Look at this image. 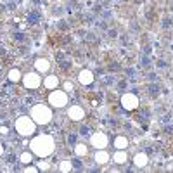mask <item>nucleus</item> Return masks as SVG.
Wrapping results in <instances>:
<instances>
[{
	"mask_svg": "<svg viewBox=\"0 0 173 173\" xmlns=\"http://www.w3.org/2000/svg\"><path fill=\"white\" fill-rule=\"evenodd\" d=\"M30 151L38 158H47L54 153V139L50 135L40 133L36 137H33L30 142Z\"/></svg>",
	"mask_w": 173,
	"mask_h": 173,
	"instance_id": "nucleus-1",
	"label": "nucleus"
},
{
	"mask_svg": "<svg viewBox=\"0 0 173 173\" xmlns=\"http://www.w3.org/2000/svg\"><path fill=\"white\" fill-rule=\"evenodd\" d=\"M14 126H16V132L19 133L21 137H31V135H35L36 132V123L35 120L31 118V116H19L16 123H14Z\"/></svg>",
	"mask_w": 173,
	"mask_h": 173,
	"instance_id": "nucleus-2",
	"label": "nucleus"
},
{
	"mask_svg": "<svg viewBox=\"0 0 173 173\" xmlns=\"http://www.w3.org/2000/svg\"><path fill=\"white\" fill-rule=\"evenodd\" d=\"M30 116L35 120L36 125H45V123H49L52 120V109L49 106H45V104H35L33 107H31V112Z\"/></svg>",
	"mask_w": 173,
	"mask_h": 173,
	"instance_id": "nucleus-3",
	"label": "nucleus"
},
{
	"mask_svg": "<svg viewBox=\"0 0 173 173\" xmlns=\"http://www.w3.org/2000/svg\"><path fill=\"white\" fill-rule=\"evenodd\" d=\"M23 87L24 88H28V90H36V88H40L42 87V78L38 71H33V73H26V74H23Z\"/></svg>",
	"mask_w": 173,
	"mask_h": 173,
	"instance_id": "nucleus-4",
	"label": "nucleus"
},
{
	"mask_svg": "<svg viewBox=\"0 0 173 173\" xmlns=\"http://www.w3.org/2000/svg\"><path fill=\"white\" fill-rule=\"evenodd\" d=\"M68 92L64 90H54L52 93H49V104L52 107H64L68 104Z\"/></svg>",
	"mask_w": 173,
	"mask_h": 173,
	"instance_id": "nucleus-5",
	"label": "nucleus"
},
{
	"mask_svg": "<svg viewBox=\"0 0 173 173\" xmlns=\"http://www.w3.org/2000/svg\"><path fill=\"white\" fill-rule=\"evenodd\" d=\"M121 107L125 111H137L139 109V97L133 92H125L121 97Z\"/></svg>",
	"mask_w": 173,
	"mask_h": 173,
	"instance_id": "nucleus-6",
	"label": "nucleus"
},
{
	"mask_svg": "<svg viewBox=\"0 0 173 173\" xmlns=\"http://www.w3.org/2000/svg\"><path fill=\"white\" fill-rule=\"evenodd\" d=\"M90 144L95 147V149H106V145L109 144V139H107V135L106 133H92L90 135Z\"/></svg>",
	"mask_w": 173,
	"mask_h": 173,
	"instance_id": "nucleus-7",
	"label": "nucleus"
},
{
	"mask_svg": "<svg viewBox=\"0 0 173 173\" xmlns=\"http://www.w3.org/2000/svg\"><path fill=\"white\" fill-rule=\"evenodd\" d=\"M109 159H111V154L107 153L106 149H97V153H95V164H107L109 163Z\"/></svg>",
	"mask_w": 173,
	"mask_h": 173,
	"instance_id": "nucleus-8",
	"label": "nucleus"
},
{
	"mask_svg": "<svg viewBox=\"0 0 173 173\" xmlns=\"http://www.w3.org/2000/svg\"><path fill=\"white\" fill-rule=\"evenodd\" d=\"M78 82L82 85H92L93 83V73L90 69H82L78 74Z\"/></svg>",
	"mask_w": 173,
	"mask_h": 173,
	"instance_id": "nucleus-9",
	"label": "nucleus"
},
{
	"mask_svg": "<svg viewBox=\"0 0 173 173\" xmlns=\"http://www.w3.org/2000/svg\"><path fill=\"white\" fill-rule=\"evenodd\" d=\"M147 163H149V154L147 153L135 154V158H133V164H135L137 168H144V166H147Z\"/></svg>",
	"mask_w": 173,
	"mask_h": 173,
	"instance_id": "nucleus-10",
	"label": "nucleus"
},
{
	"mask_svg": "<svg viewBox=\"0 0 173 173\" xmlns=\"http://www.w3.org/2000/svg\"><path fill=\"white\" fill-rule=\"evenodd\" d=\"M35 69L38 73H49L50 71V61H47V59H36L35 61Z\"/></svg>",
	"mask_w": 173,
	"mask_h": 173,
	"instance_id": "nucleus-11",
	"label": "nucleus"
},
{
	"mask_svg": "<svg viewBox=\"0 0 173 173\" xmlns=\"http://www.w3.org/2000/svg\"><path fill=\"white\" fill-rule=\"evenodd\" d=\"M112 145H114V149H126V147H128V137H125V135H116L114 140H112Z\"/></svg>",
	"mask_w": 173,
	"mask_h": 173,
	"instance_id": "nucleus-12",
	"label": "nucleus"
},
{
	"mask_svg": "<svg viewBox=\"0 0 173 173\" xmlns=\"http://www.w3.org/2000/svg\"><path fill=\"white\" fill-rule=\"evenodd\" d=\"M112 158H114V163L116 164H125L128 161V154L125 153V149H116Z\"/></svg>",
	"mask_w": 173,
	"mask_h": 173,
	"instance_id": "nucleus-13",
	"label": "nucleus"
},
{
	"mask_svg": "<svg viewBox=\"0 0 173 173\" xmlns=\"http://www.w3.org/2000/svg\"><path fill=\"white\" fill-rule=\"evenodd\" d=\"M42 85H45V88H47V90H54V88H57V87H59V78H57V76H54V74H50V76H47V78H45V82L42 83Z\"/></svg>",
	"mask_w": 173,
	"mask_h": 173,
	"instance_id": "nucleus-14",
	"label": "nucleus"
},
{
	"mask_svg": "<svg viewBox=\"0 0 173 173\" xmlns=\"http://www.w3.org/2000/svg\"><path fill=\"white\" fill-rule=\"evenodd\" d=\"M83 116H85V111H83L80 106H73L71 109H69V118L74 120V121H80Z\"/></svg>",
	"mask_w": 173,
	"mask_h": 173,
	"instance_id": "nucleus-15",
	"label": "nucleus"
},
{
	"mask_svg": "<svg viewBox=\"0 0 173 173\" xmlns=\"http://www.w3.org/2000/svg\"><path fill=\"white\" fill-rule=\"evenodd\" d=\"M147 93H149V97H151V99H156V97H159V93H161V88H159V85H156V82L149 83V85H147Z\"/></svg>",
	"mask_w": 173,
	"mask_h": 173,
	"instance_id": "nucleus-16",
	"label": "nucleus"
},
{
	"mask_svg": "<svg viewBox=\"0 0 173 173\" xmlns=\"http://www.w3.org/2000/svg\"><path fill=\"white\" fill-rule=\"evenodd\" d=\"M7 80H9L10 83H18L23 80V74H21V71L18 69V68H14V69H10L9 74H7Z\"/></svg>",
	"mask_w": 173,
	"mask_h": 173,
	"instance_id": "nucleus-17",
	"label": "nucleus"
},
{
	"mask_svg": "<svg viewBox=\"0 0 173 173\" xmlns=\"http://www.w3.org/2000/svg\"><path fill=\"white\" fill-rule=\"evenodd\" d=\"M40 19H42V14L38 10H31L30 14H28V24L30 26H36L40 23Z\"/></svg>",
	"mask_w": 173,
	"mask_h": 173,
	"instance_id": "nucleus-18",
	"label": "nucleus"
},
{
	"mask_svg": "<svg viewBox=\"0 0 173 173\" xmlns=\"http://www.w3.org/2000/svg\"><path fill=\"white\" fill-rule=\"evenodd\" d=\"M33 156H35V154L31 153V151H24V153H21L19 154V163L24 164V166L30 164V163H33Z\"/></svg>",
	"mask_w": 173,
	"mask_h": 173,
	"instance_id": "nucleus-19",
	"label": "nucleus"
},
{
	"mask_svg": "<svg viewBox=\"0 0 173 173\" xmlns=\"http://www.w3.org/2000/svg\"><path fill=\"white\" fill-rule=\"evenodd\" d=\"M87 154H88V147H87V144H76V145H74V156L83 158V156H87Z\"/></svg>",
	"mask_w": 173,
	"mask_h": 173,
	"instance_id": "nucleus-20",
	"label": "nucleus"
},
{
	"mask_svg": "<svg viewBox=\"0 0 173 173\" xmlns=\"http://www.w3.org/2000/svg\"><path fill=\"white\" fill-rule=\"evenodd\" d=\"M78 135H80V137H85V139H90V135H92V128H90V125H80Z\"/></svg>",
	"mask_w": 173,
	"mask_h": 173,
	"instance_id": "nucleus-21",
	"label": "nucleus"
},
{
	"mask_svg": "<svg viewBox=\"0 0 173 173\" xmlns=\"http://www.w3.org/2000/svg\"><path fill=\"white\" fill-rule=\"evenodd\" d=\"M78 133H74V132H71V133H68L66 135V144H68V147H74L76 145V140H78Z\"/></svg>",
	"mask_w": 173,
	"mask_h": 173,
	"instance_id": "nucleus-22",
	"label": "nucleus"
},
{
	"mask_svg": "<svg viewBox=\"0 0 173 173\" xmlns=\"http://www.w3.org/2000/svg\"><path fill=\"white\" fill-rule=\"evenodd\" d=\"M139 64H140V68H144V69H151V68H153V66H151V64H153L151 57H149V55H145V54L140 57V62H139Z\"/></svg>",
	"mask_w": 173,
	"mask_h": 173,
	"instance_id": "nucleus-23",
	"label": "nucleus"
},
{
	"mask_svg": "<svg viewBox=\"0 0 173 173\" xmlns=\"http://www.w3.org/2000/svg\"><path fill=\"white\" fill-rule=\"evenodd\" d=\"M71 164H73V170H85V166H83V161L80 156H74L71 159Z\"/></svg>",
	"mask_w": 173,
	"mask_h": 173,
	"instance_id": "nucleus-24",
	"label": "nucleus"
},
{
	"mask_svg": "<svg viewBox=\"0 0 173 173\" xmlns=\"http://www.w3.org/2000/svg\"><path fill=\"white\" fill-rule=\"evenodd\" d=\"M71 66H73V62L68 61L66 57H64L62 61H59V68H61V71H69V69H71Z\"/></svg>",
	"mask_w": 173,
	"mask_h": 173,
	"instance_id": "nucleus-25",
	"label": "nucleus"
},
{
	"mask_svg": "<svg viewBox=\"0 0 173 173\" xmlns=\"http://www.w3.org/2000/svg\"><path fill=\"white\" fill-rule=\"evenodd\" d=\"M173 26V19L170 18V16H164L163 18V28L164 30H168V28H172Z\"/></svg>",
	"mask_w": 173,
	"mask_h": 173,
	"instance_id": "nucleus-26",
	"label": "nucleus"
},
{
	"mask_svg": "<svg viewBox=\"0 0 173 173\" xmlns=\"http://www.w3.org/2000/svg\"><path fill=\"white\" fill-rule=\"evenodd\" d=\"M59 170H61V172H68V170H73L71 161H62V164L59 166Z\"/></svg>",
	"mask_w": 173,
	"mask_h": 173,
	"instance_id": "nucleus-27",
	"label": "nucleus"
},
{
	"mask_svg": "<svg viewBox=\"0 0 173 173\" xmlns=\"http://www.w3.org/2000/svg\"><path fill=\"white\" fill-rule=\"evenodd\" d=\"M147 80H149V83H153V82H158V80H159V76H158V74H156V73H149V74H147Z\"/></svg>",
	"mask_w": 173,
	"mask_h": 173,
	"instance_id": "nucleus-28",
	"label": "nucleus"
},
{
	"mask_svg": "<svg viewBox=\"0 0 173 173\" xmlns=\"http://www.w3.org/2000/svg\"><path fill=\"white\" fill-rule=\"evenodd\" d=\"M156 68H159V69H166V68H168V62H166V61H161V59H159V61L156 62Z\"/></svg>",
	"mask_w": 173,
	"mask_h": 173,
	"instance_id": "nucleus-29",
	"label": "nucleus"
},
{
	"mask_svg": "<svg viewBox=\"0 0 173 173\" xmlns=\"http://www.w3.org/2000/svg\"><path fill=\"white\" fill-rule=\"evenodd\" d=\"M107 35H109V38H118V31L116 30H112V28H107Z\"/></svg>",
	"mask_w": 173,
	"mask_h": 173,
	"instance_id": "nucleus-30",
	"label": "nucleus"
},
{
	"mask_svg": "<svg viewBox=\"0 0 173 173\" xmlns=\"http://www.w3.org/2000/svg\"><path fill=\"white\" fill-rule=\"evenodd\" d=\"M57 28H59V30H62V31H66V30H68V23H66L64 19L59 21V23H57Z\"/></svg>",
	"mask_w": 173,
	"mask_h": 173,
	"instance_id": "nucleus-31",
	"label": "nucleus"
},
{
	"mask_svg": "<svg viewBox=\"0 0 173 173\" xmlns=\"http://www.w3.org/2000/svg\"><path fill=\"white\" fill-rule=\"evenodd\" d=\"M107 69H109V71H120V64H118V62H111Z\"/></svg>",
	"mask_w": 173,
	"mask_h": 173,
	"instance_id": "nucleus-32",
	"label": "nucleus"
},
{
	"mask_svg": "<svg viewBox=\"0 0 173 173\" xmlns=\"http://www.w3.org/2000/svg\"><path fill=\"white\" fill-rule=\"evenodd\" d=\"M36 166L40 168V172H42V170H49V163H45V161H40Z\"/></svg>",
	"mask_w": 173,
	"mask_h": 173,
	"instance_id": "nucleus-33",
	"label": "nucleus"
},
{
	"mask_svg": "<svg viewBox=\"0 0 173 173\" xmlns=\"http://www.w3.org/2000/svg\"><path fill=\"white\" fill-rule=\"evenodd\" d=\"M14 40L16 42H23L24 40V35H23V33H14Z\"/></svg>",
	"mask_w": 173,
	"mask_h": 173,
	"instance_id": "nucleus-34",
	"label": "nucleus"
},
{
	"mask_svg": "<svg viewBox=\"0 0 173 173\" xmlns=\"http://www.w3.org/2000/svg\"><path fill=\"white\" fill-rule=\"evenodd\" d=\"M97 28H101V30H107V23H106V21H99V23H97Z\"/></svg>",
	"mask_w": 173,
	"mask_h": 173,
	"instance_id": "nucleus-35",
	"label": "nucleus"
},
{
	"mask_svg": "<svg viewBox=\"0 0 173 173\" xmlns=\"http://www.w3.org/2000/svg\"><path fill=\"white\" fill-rule=\"evenodd\" d=\"M151 50H153V47H151V45H145V47H144V54H145V55H149Z\"/></svg>",
	"mask_w": 173,
	"mask_h": 173,
	"instance_id": "nucleus-36",
	"label": "nucleus"
},
{
	"mask_svg": "<svg viewBox=\"0 0 173 173\" xmlns=\"http://www.w3.org/2000/svg\"><path fill=\"white\" fill-rule=\"evenodd\" d=\"M4 153H5V145L0 144V156H4Z\"/></svg>",
	"mask_w": 173,
	"mask_h": 173,
	"instance_id": "nucleus-37",
	"label": "nucleus"
},
{
	"mask_svg": "<svg viewBox=\"0 0 173 173\" xmlns=\"http://www.w3.org/2000/svg\"><path fill=\"white\" fill-rule=\"evenodd\" d=\"M5 54H7V50H5V49H2V47H0V55H5Z\"/></svg>",
	"mask_w": 173,
	"mask_h": 173,
	"instance_id": "nucleus-38",
	"label": "nucleus"
},
{
	"mask_svg": "<svg viewBox=\"0 0 173 173\" xmlns=\"http://www.w3.org/2000/svg\"><path fill=\"white\" fill-rule=\"evenodd\" d=\"M0 71H2V66H0Z\"/></svg>",
	"mask_w": 173,
	"mask_h": 173,
	"instance_id": "nucleus-39",
	"label": "nucleus"
},
{
	"mask_svg": "<svg viewBox=\"0 0 173 173\" xmlns=\"http://www.w3.org/2000/svg\"><path fill=\"white\" fill-rule=\"evenodd\" d=\"M116 2H120V0H116Z\"/></svg>",
	"mask_w": 173,
	"mask_h": 173,
	"instance_id": "nucleus-40",
	"label": "nucleus"
}]
</instances>
